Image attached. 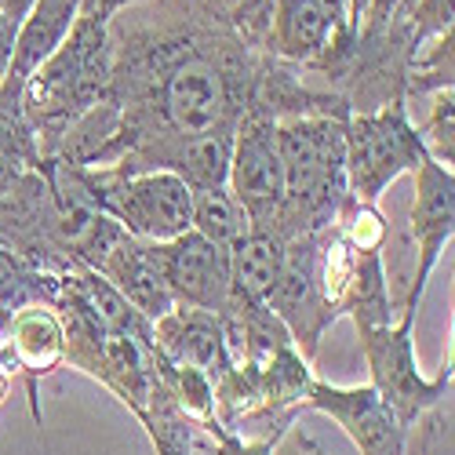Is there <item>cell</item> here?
<instances>
[{
  "label": "cell",
  "instance_id": "22",
  "mask_svg": "<svg viewBox=\"0 0 455 455\" xmlns=\"http://www.w3.org/2000/svg\"><path fill=\"white\" fill-rule=\"evenodd\" d=\"M29 8H33V0H0V15H4L12 26H19Z\"/></svg>",
  "mask_w": 455,
  "mask_h": 455
},
{
  "label": "cell",
  "instance_id": "5",
  "mask_svg": "<svg viewBox=\"0 0 455 455\" xmlns=\"http://www.w3.org/2000/svg\"><path fill=\"white\" fill-rule=\"evenodd\" d=\"M226 189L244 208L251 230H274L281 204H284V168H281V149H277V117L259 99L237 121Z\"/></svg>",
  "mask_w": 455,
  "mask_h": 455
},
{
  "label": "cell",
  "instance_id": "8",
  "mask_svg": "<svg viewBox=\"0 0 455 455\" xmlns=\"http://www.w3.org/2000/svg\"><path fill=\"white\" fill-rule=\"evenodd\" d=\"M317 255H321V234H299L284 244V267L281 277L267 299V307L281 317L288 328L291 343L299 347L302 357H314L324 328L335 321L331 310L324 307L321 295V277H317Z\"/></svg>",
  "mask_w": 455,
  "mask_h": 455
},
{
  "label": "cell",
  "instance_id": "15",
  "mask_svg": "<svg viewBox=\"0 0 455 455\" xmlns=\"http://www.w3.org/2000/svg\"><path fill=\"white\" fill-rule=\"evenodd\" d=\"M284 244L270 230H248V237L230 251V299L267 302L281 267H284Z\"/></svg>",
  "mask_w": 455,
  "mask_h": 455
},
{
  "label": "cell",
  "instance_id": "18",
  "mask_svg": "<svg viewBox=\"0 0 455 455\" xmlns=\"http://www.w3.org/2000/svg\"><path fill=\"white\" fill-rule=\"evenodd\" d=\"M427 146V157L437 161L441 168H451L455 161V95L451 88L430 92V113L423 128H415Z\"/></svg>",
  "mask_w": 455,
  "mask_h": 455
},
{
  "label": "cell",
  "instance_id": "7",
  "mask_svg": "<svg viewBox=\"0 0 455 455\" xmlns=\"http://www.w3.org/2000/svg\"><path fill=\"white\" fill-rule=\"evenodd\" d=\"M455 234V175L437 161H423L415 168V201L408 212V237L415 251V270L408 277V295L401 314H419L427 284L437 270L444 248Z\"/></svg>",
  "mask_w": 455,
  "mask_h": 455
},
{
  "label": "cell",
  "instance_id": "12",
  "mask_svg": "<svg viewBox=\"0 0 455 455\" xmlns=\"http://www.w3.org/2000/svg\"><path fill=\"white\" fill-rule=\"evenodd\" d=\"M77 15H81V0H33L26 19L15 26L12 62H8L4 81H0V92L22 95V84L59 52V44L69 36L73 22H77Z\"/></svg>",
  "mask_w": 455,
  "mask_h": 455
},
{
  "label": "cell",
  "instance_id": "27",
  "mask_svg": "<svg viewBox=\"0 0 455 455\" xmlns=\"http://www.w3.org/2000/svg\"><path fill=\"white\" fill-rule=\"evenodd\" d=\"M92 8H102V0H81V12H92ZM106 12V8H102Z\"/></svg>",
  "mask_w": 455,
  "mask_h": 455
},
{
  "label": "cell",
  "instance_id": "3",
  "mask_svg": "<svg viewBox=\"0 0 455 455\" xmlns=\"http://www.w3.org/2000/svg\"><path fill=\"white\" fill-rule=\"evenodd\" d=\"M423 161H430L427 146L404 102L347 117V186L354 201L375 204L387 186H394L404 172H415Z\"/></svg>",
  "mask_w": 455,
  "mask_h": 455
},
{
  "label": "cell",
  "instance_id": "24",
  "mask_svg": "<svg viewBox=\"0 0 455 455\" xmlns=\"http://www.w3.org/2000/svg\"><path fill=\"white\" fill-rule=\"evenodd\" d=\"M132 4H146V0H102V8L113 15V12H121V8H132Z\"/></svg>",
  "mask_w": 455,
  "mask_h": 455
},
{
  "label": "cell",
  "instance_id": "10",
  "mask_svg": "<svg viewBox=\"0 0 455 455\" xmlns=\"http://www.w3.org/2000/svg\"><path fill=\"white\" fill-rule=\"evenodd\" d=\"M307 408L339 423L361 455H404V427L371 387H331L314 379Z\"/></svg>",
  "mask_w": 455,
  "mask_h": 455
},
{
  "label": "cell",
  "instance_id": "6",
  "mask_svg": "<svg viewBox=\"0 0 455 455\" xmlns=\"http://www.w3.org/2000/svg\"><path fill=\"white\" fill-rule=\"evenodd\" d=\"M354 26L331 0H274L267 15L270 52L284 62L339 69L354 52Z\"/></svg>",
  "mask_w": 455,
  "mask_h": 455
},
{
  "label": "cell",
  "instance_id": "4",
  "mask_svg": "<svg viewBox=\"0 0 455 455\" xmlns=\"http://www.w3.org/2000/svg\"><path fill=\"white\" fill-rule=\"evenodd\" d=\"M415 317L401 314L390 324L379 328H357L361 350L371 371V390L387 401V408L401 419V427H411L423 411H430L437 401L451 397V364H444L434 379H427L415 361V339H411Z\"/></svg>",
  "mask_w": 455,
  "mask_h": 455
},
{
  "label": "cell",
  "instance_id": "23",
  "mask_svg": "<svg viewBox=\"0 0 455 455\" xmlns=\"http://www.w3.org/2000/svg\"><path fill=\"white\" fill-rule=\"evenodd\" d=\"M347 4V19H350V26H354V33H357V26H361V19H364V12H368V0H343Z\"/></svg>",
  "mask_w": 455,
  "mask_h": 455
},
{
  "label": "cell",
  "instance_id": "20",
  "mask_svg": "<svg viewBox=\"0 0 455 455\" xmlns=\"http://www.w3.org/2000/svg\"><path fill=\"white\" fill-rule=\"evenodd\" d=\"M281 444V437H237L230 430H222L219 423H204L197 427V448L212 451V455H274Z\"/></svg>",
  "mask_w": 455,
  "mask_h": 455
},
{
  "label": "cell",
  "instance_id": "26",
  "mask_svg": "<svg viewBox=\"0 0 455 455\" xmlns=\"http://www.w3.org/2000/svg\"><path fill=\"white\" fill-rule=\"evenodd\" d=\"M4 394H8V371L0 368V401H4Z\"/></svg>",
  "mask_w": 455,
  "mask_h": 455
},
{
  "label": "cell",
  "instance_id": "9",
  "mask_svg": "<svg viewBox=\"0 0 455 455\" xmlns=\"http://www.w3.org/2000/svg\"><path fill=\"white\" fill-rule=\"evenodd\" d=\"M62 364H66V328H62V317H59L55 307H48V302H33V307L12 314L4 324H0V368H4L8 375L12 371L26 375L29 411H33L36 427H44L36 383Z\"/></svg>",
  "mask_w": 455,
  "mask_h": 455
},
{
  "label": "cell",
  "instance_id": "13",
  "mask_svg": "<svg viewBox=\"0 0 455 455\" xmlns=\"http://www.w3.org/2000/svg\"><path fill=\"white\" fill-rule=\"evenodd\" d=\"M113 288L124 295V302L142 314L149 324L161 321L164 314L175 310L172 302V291H168V281H164V267H161V248L149 244V241H139V237H124L117 248L109 251V259L102 262L99 270Z\"/></svg>",
  "mask_w": 455,
  "mask_h": 455
},
{
  "label": "cell",
  "instance_id": "16",
  "mask_svg": "<svg viewBox=\"0 0 455 455\" xmlns=\"http://www.w3.org/2000/svg\"><path fill=\"white\" fill-rule=\"evenodd\" d=\"M44 164L48 161L41 154L36 132L22 113V95L0 92V197L12 194L26 175L41 172Z\"/></svg>",
  "mask_w": 455,
  "mask_h": 455
},
{
  "label": "cell",
  "instance_id": "14",
  "mask_svg": "<svg viewBox=\"0 0 455 455\" xmlns=\"http://www.w3.org/2000/svg\"><path fill=\"white\" fill-rule=\"evenodd\" d=\"M154 347L168 364L197 368L204 371L212 383L230 368V354H226L222 324L215 314L175 307L161 321H154Z\"/></svg>",
  "mask_w": 455,
  "mask_h": 455
},
{
  "label": "cell",
  "instance_id": "21",
  "mask_svg": "<svg viewBox=\"0 0 455 455\" xmlns=\"http://www.w3.org/2000/svg\"><path fill=\"white\" fill-rule=\"evenodd\" d=\"M12 41H15V26L0 15V81H4L8 62H12Z\"/></svg>",
  "mask_w": 455,
  "mask_h": 455
},
{
  "label": "cell",
  "instance_id": "25",
  "mask_svg": "<svg viewBox=\"0 0 455 455\" xmlns=\"http://www.w3.org/2000/svg\"><path fill=\"white\" fill-rule=\"evenodd\" d=\"M302 448H307V455H324V451H321V444H317V441H310V437H302Z\"/></svg>",
  "mask_w": 455,
  "mask_h": 455
},
{
  "label": "cell",
  "instance_id": "28",
  "mask_svg": "<svg viewBox=\"0 0 455 455\" xmlns=\"http://www.w3.org/2000/svg\"><path fill=\"white\" fill-rule=\"evenodd\" d=\"M331 4H339V8H343V12H347V4H343V0H331Z\"/></svg>",
  "mask_w": 455,
  "mask_h": 455
},
{
  "label": "cell",
  "instance_id": "2",
  "mask_svg": "<svg viewBox=\"0 0 455 455\" xmlns=\"http://www.w3.org/2000/svg\"><path fill=\"white\" fill-rule=\"evenodd\" d=\"M109 12H81L59 52L22 84V113L36 132L44 161L55 157L62 135L92 106L109 99L113 84V29Z\"/></svg>",
  "mask_w": 455,
  "mask_h": 455
},
{
  "label": "cell",
  "instance_id": "19",
  "mask_svg": "<svg viewBox=\"0 0 455 455\" xmlns=\"http://www.w3.org/2000/svg\"><path fill=\"white\" fill-rule=\"evenodd\" d=\"M404 455H451V397L404 427Z\"/></svg>",
  "mask_w": 455,
  "mask_h": 455
},
{
  "label": "cell",
  "instance_id": "11",
  "mask_svg": "<svg viewBox=\"0 0 455 455\" xmlns=\"http://www.w3.org/2000/svg\"><path fill=\"white\" fill-rule=\"evenodd\" d=\"M157 248L175 307L204 310L215 317L230 307V251L215 248L194 230Z\"/></svg>",
  "mask_w": 455,
  "mask_h": 455
},
{
  "label": "cell",
  "instance_id": "1",
  "mask_svg": "<svg viewBox=\"0 0 455 455\" xmlns=\"http://www.w3.org/2000/svg\"><path fill=\"white\" fill-rule=\"evenodd\" d=\"M347 117L350 113H295V117L277 121L284 204L270 234L281 241L331 230L343 204L350 201Z\"/></svg>",
  "mask_w": 455,
  "mask_h": 455
},
{
  "label": "cell",
  "instance_id": "17",
  "mask_svg": "<svg viewBox=\"0 0 455 455\" xmlns=\"http://www.w3.org/2000/svg\"><path fill=\"white\" fill-rule=\"evenodd\" d=\"M189 230L222 251H234L248 237L251 222L230 189L215 186V189H194V222H189Z\"/></svg>",
  "mask_w": 455,
  "mask_h": 455
}]
</instances>
